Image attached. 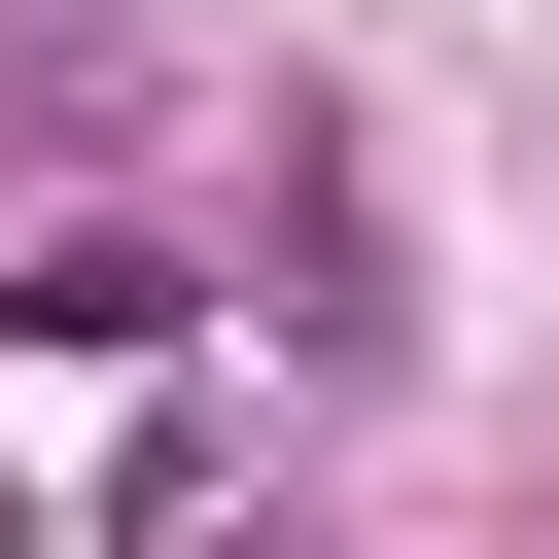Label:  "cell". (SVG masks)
<instances>
[{"label":"cell","mask_w":559,"mask_h":559,"mask_svg":"<svg viewBox=\"0 0 559 559\" xmlns=\"http://www.w3.org/2000/svg\"><path fill=\"white\" fill-rule=\"evenodd\" d=\"M0 559H35V489H0Z\"/></svg>","instance_id":"cell-1"}]
</instances>
